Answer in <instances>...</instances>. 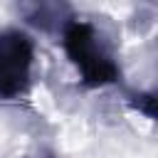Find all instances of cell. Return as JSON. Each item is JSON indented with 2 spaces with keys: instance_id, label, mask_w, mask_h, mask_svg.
I'll return each mask as SVG.
<instances>
[{
  "instance_id": "6da1fadb",
  "label": "cell",
  "mask_w": 158,
  "mask_h": 158,
  "mask_svg": "<svg viewBox=\"0 0 158 158\" xmlns=\"http://www.w3.org/2000/svg\"><path fill=\"white\" fill-rule=\"evenodd\" d=\"M64 49L69 59L79 67L86 84H109L118 79V67L104 52L96 40V30L89 22L72 20L64 27Z\"/></svg>"
},
{
  "instance_id": "7a4b0ae2",
  "label": "cell",
  "mask_w": 158,
  "mask_h": 158,
  "mask_svg": "<svg viewBox=\"0 0 158 158\" xmlns=\"http://www.w3.org/2000/svg\"><path fill=\"white\" fill-rule=\"evenodd\" d=\"M32 44L20 32L0 35V96L12 99L27 91Z\"/></svg>"
},
{
  "instance_id": "3957f363",
  "label": "cell",
  "mask_w": 158,
  "mask_h": 158,
  "mask_svg": "<svg viewBox=\"0 0 158 158\" xmlns=\"http://www.w3.org/2000/svg\"><path fill=\"white\" fill-rule=\"evenodd\" d=\"M133 104H136L143 114L158 118V94H138V96L133 99Z\"/></svg>"
}]
</instances>
